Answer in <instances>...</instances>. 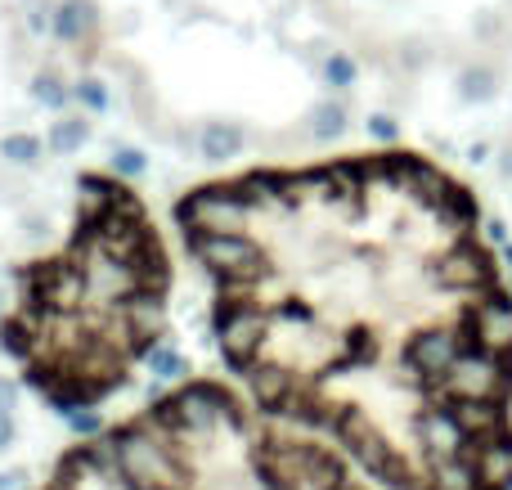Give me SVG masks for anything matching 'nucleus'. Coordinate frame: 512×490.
<instances>
[{
	"mask_svg": "<svg viewBox=\"0 0 512 490\" xmlns=\"http://www.w3.org/2000/svg\"><path fill=\"white\" fill-rule=\"evenodd\" d=\"M189 243H194V257L207 261V266L216 270V275L225 279H243V288L252 284V279H265L270 275V261H265V252L256 248L248 234H225V230H189Z\"/></svg>",
	"mask_w": 512,
	"mask_h": 490,
	"instance_id": "obj_1",
	"label": "nucleus"
},
{
	"mask_svg": "<svg viewBox=\"0 0 512 490\" xmlns=\"http://www.w3.org/2000/svg\"><path fill=\"white\" fill-rule=\"evenodd\" d=\"M248 216H252V203L239 189V180H234V185L194 189V194L180 203V225H185V230H225V234H234Z\"/></svg>",
	"mask_w": 512,
	"mask_h": 490,
	"instance_id": "obj_2",
	"label": "nucleus"
},
{
	"mask_svg": "<svg viewBox=\"0 0 512 490\" xmlns=\"http://www.w3.org/2000/svg\"><path fill=\"white\" fill-rule=\"evenodd\" d=\"M171 410L180 419V432H203L212 428L216 419H234V401L216 387H185L180 396H171Z\"/></svg>",
	"mask_w": 512,
	"mask_h": 490,
	"instance_id": "obj_3",
	"label": "nucleus"
},
{
	"mask_svg": "<svg viewBox=\"0 0 512 490\" xmlns=\"http://www.w3.org/2000/svg\"><path fill=\"white\" fill-rule=\"evenodd\" d=\"M261 338H265V315L256 306H230L221 315V347L230 351L234 365H252Z\"/></svg>",
	"mask_w": 512,
	"mask_h": 490,
	"instance_id": "obj_4",
	"label": "nucleus"
},
{
	"mask_svg": "<svg viewBox=\"0 0 512 490\" xmlns=\"http://www.w3.org/2000/svg\"><path fill=\"white\" fill-rule=\"evenodd\" d=\"M207 158H230L234 149H239V131H230V126H216V131H207Z\"/></svg>",
	"mask_w": 512,
	"mask_h": 490,
	"instance_id": "obj_5",
	"label": "nucleus"
},
{
	"mask_svg": "<svg viewBox=\"0 0 512 490\" xmlns=\"http://www.w3.org/2000/svg\"><path fill=\"white\" fill-rule=\"evenodd\" d=\"M153 374L158 378H180L185 374V360H180L176 351H153Z\"/></svg>",
	"mask_w": 512,
	"mask_h": 490,
	"instance_id": "obj_6",
	"label": "nucleus"
},
{
	"mask_svg": "<svg viewBox=\"0 0 512 490\" xmlns=\"http://www.w3.org/2000/svg\"><path fill=\"white\" fill-rule=\"evenodd\" d=\"M5 153H9L14 162H32V158H36V144H32V140H9Z\"/></svg>",
	"mask_w": 512,
	"mask_h": 490,
	"instance_id": "obj_7",
	"label": "nucleus"
},
{
	"mask_svg": "<svg viewBox=\"0 0 512 490\" xmlns=\"http://www.w3.org/2000/svg\"><path fill=\"white\" fill-rule=\"evenodd\" d=\"M68 419H72L77 432H99V414H90V410H72Z\"/></svg>",
	"mask_w": 512,
	"mask_h": 490,
	"instance_id": "obj_8",
	"label": "nucleus"
},
{
	"mask_svg": "<svg viewBox=\"0 0 512 490\" xmlns=\"http://www.w3.org/2000/svg\"><path fill=\"white\" fill-rule=\"evenodd\" d=\"M117 171H122V176H140L144 158H140V153H117Z\"/></svg>",
	"mask_w": 512,
	"mask_h": 490,
	"instance_id": "obj_9",
	"label": "nucleus"
},
{
	"mask_svg": "<svg viewBox=\"0 0 512 490\" xmlns=\"http://www.w3.org/2000/svg\"><path fill=\"white\" fill-rule=\"evenodd\" d=\"M54 140H59V144H63V149H72V144H81V126H77V122L59 126V131H54Z\"/></svg>",
	"mask_w": 512,
	"mask_h": 490,
	"instance_id": "obj_10",
	"label": "nucleus"
},
{
	"mask_svg": "<svg viewBox=\"0 0 512 490\" xmlns=\"http://www.w3.org/2000/svg\"><path fill=\"white\" fill-rule=\"evenodd\" d=\"M337 122H342V113H337V108H324V113H319V131H324V135H333Z\"/></svg>",
	"mask_w": 512,
	"mask_h": 490,
	"instance_id": "obj_11",
	"label": "nucleus"
},
{
	"mask_svg": "<svg viewBox=\"0 0 512 490\" xmlns=\"http://www.w3.org/2000/svg\"><path fill=\"white\" fill-rule=\"evenodd\" d=\"M9 441H14V423H9V419H5V414H0V450H5V446H9Z\"/></svg>",
	"mask_w": 512,
	"mask_h": 490,
	"instance_id": "obj_12",
	"label": "nucleus"
},
{
	"mask_svg": "<svg viewBox=\"0 0 512 490\" xmlns=\"http://www.w3.org/2000/svg\"><path fill=\"white\" fill-rule=\"evenodd\" d=\"M9 405H14V387H9V383H0V414H5Z\"/></svg>",
	"mask_w": 512,
	"mask_h": 490,
	"instance_id": "obj_13",
	"label": "nucleus"
},
{
	"mask_svg": "<svg viewBox=\"0 0 512 490\" xmlns=\"http://www.w3.org/2000/svg\"><path fill=\"white\" fill-rule=\"evenodd\" d=\"M508 257H512V252H508Z\"/></svg>",
	"mask_w": 512,
	"mask_h": 490,
	"instance_id": "obj_14",
	"label": "nucleus"
}]
</instances>
